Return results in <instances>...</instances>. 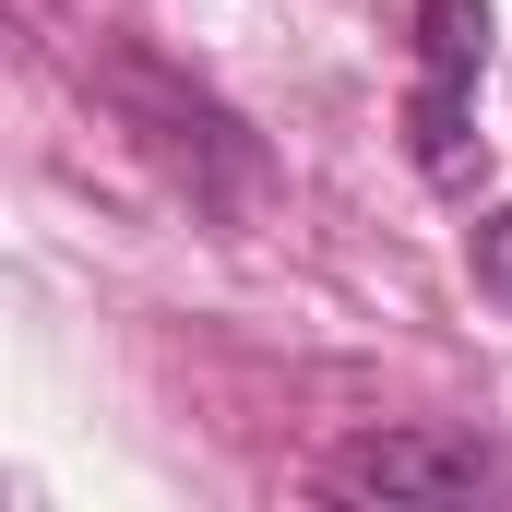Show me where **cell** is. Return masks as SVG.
<instances>
[{"label":"cell","instance_id":"cell-1","mask_svg":"<svg viewBox=\"0 0 512 512\" xmlns=\"http://www.w3.org/2000/svg\"><path fill=\"white\" fill-rule=\"evenodd\" d=\"M417 48H429V84H417V167L453 191V179H465V108H477V72H489V0H417Z\"/></svg>","mask_w":512,"mask_h":512},{"label":"cell","instance_id":"cell-3","mask_svg":"<svg viewBox=\"0 0 512 512\" xmlns=\"http://www.w3.org/2000/svg\"><path fill=\"white\" fill-rule=\"evenodd\" d=\"M477 286H489V298H512V203L477 227Z\"/></svg>","mask_w":512,"mask_h":512},{"label":"cell","instance_id":"cell-2","mask_svg":"<svg viewBox=\"0 0 512 512\" xmlns=\"http://www.w3.org/2000/svg\"><path fill=\"white\" fill-rule=\"evenodd\" d=\"M322 477H334L346 501H465V489H489V453H477V441H429V429H370V441H346Z\"/></svg>","mask_w":512,"mask_h":512}]
</instances>
